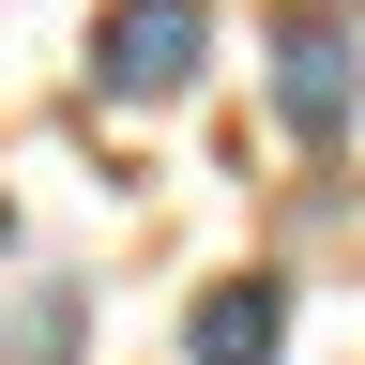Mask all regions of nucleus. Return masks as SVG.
Returning a JSON list of instances; mask_svg holds the SVG:
<instances>
[{
  "mask_svg": "<svg viewBox=\"0 0 365 365\" xmlns=\"http://www.w3.org/2000/svg\"><path fill=\"white\" fill-rule=\"evenodd\" d=\"M289 350V289L274 274H228V289H198V319H182V365H274Z\"/></svg>",
  "mask_w": 365,
  "mask_h": 365,
  "instance_id": "3",
  "label": "nucleus"
},
{
  "mask_svg": "<svg viewBox=\"0 0 365 365\" xmlns=\"http://www.w3.org/2000/svg\"><path fill=\"white\" fill-rule=\"evenodd\" d=\"M91 350V304H76V274L61 289H16V365H76Z\"/></svg>",
  "mask_w": 365,
  "mask_h": 365,
  "instance_id": "4",
  "label": "nucleus"
},
{
  "mask_svg": "<svg viewBox=\"0 0 365 365\" xmlns=\"http://www.w3.org/2000/svg\"><path fill=\"white\" fill-rule=\"evenodd\" d=\"M350 107H365V46H350V16H335V0H289V16H274V122L335 153Z\"/></svg>",
  "mask_w": 365,
  "mask_h": 365,
  "instance_id": "2",
  "label": "nucleus"
},
{
  "mask_svg": "<svg viewBox=\"0 0 365 365\" xmlns=\"http://www.w3.org/2000/svg\"><path fill=\"white\" fill-rule=\"evenodd\" d=\"M213 61V0H107L91 16V91L107 107H168V91H198Z\"/></svg>",
  "mask_w": 365,
  "mask_h": 365,
  "instance_id": "1",
  "label": "nucleus"
}]
</instances>
